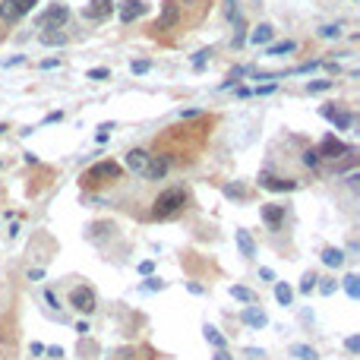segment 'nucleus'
Here are the masks:
<instances>
[{
    "label": "nucleus",
    "mask_w": 360,
    "mask_h": 360,
    "mask_svg": "<svg viewBox=\"0 0 360 360\" xmlns=\"http://www.w3.org/2000/svg\"><path fill=\"white\" fill-rule=\"evenodd\" d=\"M111 13H114V0H92V4L82 10V19H89V22H104Z\"/></svg>",
    "instance_id": "8"
},
{
    "label": "nucleus",
    "mask_w": 360,
    "mask_h": 360,
    "mask_svg": "<svg viewBox=\"0 0 360 360\" xmlns=\"http://www.w3.org/2000/svg\"><path fill=\"white\" fill-rule=\"evenodd\" d=\"M319 35H322V38H338L341 29H338V26H322V29H319Z\"/></svg>",
    "instance_id": "32"
},
{
    "label": "nucleus",
    "mask_w": 360,
    "mask_h": 360,
    "mask_svg": "<svg viewBox=\"0 0 360 360\" xmlns=\"http://www.w3.org/2000/svg\"><path fill=\"white\" fill-rule=\"evenodd\" d=\"M152 269H155V262H152V259L139 262V275H152Z\"/></svg>",
    "instance_id": "37"
},
{
    "label": "nucleus",
    "mask_w": 360,
    "mask_h": 360,
    "mask_svg": "<svg viewBox=\"0 0 360 360\" xmlns=\"http://www.w3.org/2000/svg\"><path fill=\"white\" fill-rule=\"evenodd\" d=\"M142 287H146V291H164V281H161V278H146V284H142Z\"/></svg>",
    "instance_id": "33"
},
{
    "label": "nucleus",
    "mask_w": 360,
    "mask_h": 360,
    "mask_svg": "<svg viewBox=\"0 0 360 360\" xmlns=\"http://www.w3.org/2000/svg\"><path fill=\"white\" fill-rule=\"evenodd\" d=\"M224 196H231V199H244V187L227 184V187H224Z\"/></svg>",
    "instance_id": "30"
},
{
    "label": "nucleus",
    "mask_w": 360,
    "mask_h": 360,
    "mask_svg": "<svg viewBox=\"0 0 360 360\" xmlns=\"http://www.w3.org/2000/svg\"><path fill=\"white\" fill-rule=\"evenodd\" d=\"M60 117H64V114H60V111H54V114H47V117H44V124H57Z\"/></svg>",
    "instance_id": "44"
},
{
    "label": "nucleus",
    "mask_w": 360,
    "mask_h": 360,
    "mask_svg": "<svg viewBox=\"0 0 360 360\" xmlns=\"http://www.w3.org/2000/svg\"><path fill=\"white\" fill-rule=\"evenodd\" d=\"M38 38H41V44L54 47V44H67V32H60V29H44Z\"/></svg>",
    "instance_id": "18"
},
{
    "label": "nucleus",
    "mask_w": 360,
    "mask_h": 360,
    "mask_svg": "<svg viewBox=\"0 0 360 360\" xmlns=\"http://www.w3.org/2000/svg\"><path fill=\"white\" fill-rule=\"evenodd\" d=\"M130 70H133L136 76H142V73H149V70H152V60H133V64H130Z\"/></svg>",
    "instance_id": "29"
},
{
    "label": "nucleus",
    "mask_w": 360,
    "mask_h": 360,
    "mask_svg": "<svg viewBox=\"0 0 360 360\" xmlns=\"http://www.w3.org/2000/svg\"><path fill=\"white\" fill-rule=\"evenodd\" d=\"M234 237H237L240 253H244V256H256V244H253V237H250V231H244V227H240Z\"/></svg>",
    "instance_id": "15"
},
{
    "label": "nucleus",
    "mask_w": 360,
    "mask_h": 360,
    "mask_svg": "<svg viewBox=\"0 0 360 360\" xmlns=\"http://www.w3.org/2000/svg\"><path fill=\"white\" fill-rule=\"evenodd\" d=\"M319 114L329 120V124H335L338 130H351V124H354V117L347 114V111H341V107H332V104H326V107H319Z\"/></svg>",
    "instance_id": "9"
},
{
    "label": "nucleus",
    "mask_w": 360,
    "mask_h": 360,
    "mask_svg": "<svg viewBox=\"0 0 360 360\" xmlns=\"http://www.w3.org/2000/svg\"><path fill=\"white\" fill-rule=\"evenodd\" d=\"M344 347H347L351 354H357V351H360V338H357V335H351V338L344 341Z\"/></svg>",
    "instance_id": "35"
},
{
    "label": "nucleus",
    "mask_w": 360,
    "mask_h": 360,
    "mask_svg": "<svg viewBox=\"0 0 360 360\" xmlns=\"http://www.w3.org/2000/svg\"><path fill=\"white\" fill-rule=\"evenodd\" d=\"M202 111H199V107H190V111H180V117H184V120H190V117H199Z\"/></svg>",
    "instance_id": "38"
},
{
    "label": "nucleus",
    "mask_w": 360,
    "mask_h": 360,
    "mask_svg": "<svg viewBox=\"0 0 360 360\" xmlns=\"http://www.w3.org/2000/svg\"><path fill=\"white\" fill-rule=\"evenodd\" d=\"M335 287H338V281H322V284H319V294L329 297V294H335Z\"/></svg>",
    "instance_id": "34"
},
{
    "label": "nucleus",
    "mask_w": 360,
    "mask_h": 360,
    "mask_svg": "<svg viewBox=\"0 0 360 360\" xmlns=\"http://www.w3.org/2000/svg\"><path fill=\"white\" fill-rule=\"evenodd\" d=\"M297 51V41H278V44H269L266 47V57H284V54H291Z\"/></svg>",
    "instance_id": "19"
},
{
    "label": "nucleus",
    "mask_w": 360,
    "mask_h": 360,
    "mask_svg": "<svg viewBox=\"0 0 360 360\" xmlns=\"http://www.w3.org/2000/svg\"><path fill=\"white\" fill-rule=\"evenodd\" d=\"M44 300H47L51 307H60V300H57V294H54V291H44Z\"/></svg>",
    "instance_id": "40"
},
{
    "label": "nucleus",
    "mask_w": 360,
    "mask_h": 360,
    "mask_svg": "<svg viewBox=\"0 0 360 360\" xmlns=\"http://www.w3.org/2000/svg\"><path fill=\"white\" fill-rule=\"evenodd\" d=\"M259 187L266 190H275V193H281V190H297L300 184L291 177H272V174H259Z\"/></svg>",
    "instance_id": "10"
},
{
    "label": "nucleus",
    "mask_w": 360,
    "mask_h": 360,
    "mask_svg": "<svg viewBox=\"0 0 360 360\" xmlns=\"http://www.w3.org/2000/svg\"><path fill=\"white\" fill-rule=\"evenodd\" d=\"M107 133H111V124H107V127H101V130H98V136H95V139H98V142H107Z\"/></svg>",
    "instance_id": "39"
},
{
    "label": "nucleus",
    "mask_w": 360,
    "mask_h": 360,
    "mask_svg": "<svg viewBox=\"0 0 360 360\" xmlns=\"http://www.w3.org/2000/svg\"><path fill=\"white\" fill-rule=\"evenodd\" d=\"M259 278H262V281H272L275 272H272V269H259Z\"/></svg>",
    "instance_id": "42"
},
{
    "label": "nucleus",
    "mask_w": 360,
    "mask_h": 360,
    "mask_svg": "<svg viewBox=\"0 0 360 360\" xmlns=\"http://www.w3.org/2000/svg\"><path fill=\"white\" fill-rule=\"evenodd\" d=\"M304 164H307V167H316V164H319L316 149H307V152H304Z\"/></svg>",
    "instance_id": "31"
},
{
    "label": "nucleus",
    "mask_w": 360,
    "mask_h": 360,
    "mask_svg": "<svg viewBox=\"0 0 360 360\" xmlns=\"http://www.w3.org/2000/svg\"><path fill=\"white\" fill-rule=\"evenodd\" d=\"M127 167H130L136 177L146 180L149 167H152V152H146V149H130V152H127Z\"/></svg>",
    "instance_id": "5"
},
{
    "label": "nucleus",
    "mask_w": 360,
    "mask_h": 360,
    "mask_svg": "<svg viewBox=\"0 0 360 360\" xmlns=\"http://www.w3.org/2000/svg\"><path fill=\"white\" fill-rule=\"evenodd\" d=\"M22 60H26V57L16 54V57H10V60H7V67H16V64H22Z\"/></svg>",
    "instance_id": "45"
},
{
    "label": "nucleus",
    "mask_w": 360,
    "mask_h": 360,
    "mask_svg": "<svg viewBox=\"0 0 360 360\" xmlns=\"http://www.w3.org/2000/svg\"><path fill=\"white\" fill-rule=\"evenodd\" d=\"M184 209H187V190L184 187H167V190H161V193L152 199V218L155 221L177 218Z\"/></svg>",
    "instance_id": "1"
},
{
    "label": "nucleus",
    "mask_w": 360,
    "mask_h": 360,
    "mask_svg": "<svg viewBox=\"0 0 360 360\" xmlns=\"http://www.w3.org/2000/svg\"><path fill=\"white\" fill-rule=\"evenodd\" d=\"M187 287H190V294H202V284H196V281H190Z\"/></svg>",
    "instance_id": "47"
},
{
    "label": "nucleus",
    "mask_w": 360,
    "mask_h": 360,
    "mask_svg": "<svg viewBox=\"0 0 360 360\" xmlns=\"http://www.w3.org/2000/svg\"><path fill=\"white\" fill-rule=\"evenodd\" d=\"M29 278H32V281H41L44 272H41V269H29Z\"/></svg>",
    "instance_id": "41"
},
{
    "label": "nucleus",
    "mask_w": 360,
    "mask_h": 360,
    "mask_svg": "<svg viewBox=\"0 0 360 360\" xmlns=\"http://www.w3.org/2000/svg\"><path fill=\"white\" fill-rule=\"evenodd\" d=\"M240 319H244L250 329H266V326H269V316L262 313L259 307H247L244 313H240Z\"/></svg>",
    "instance_id": "13"
},
{
    "label": "nucleus",
    "mask_w": 360,
    "mask_h": 360,
    "mask_svg": "<svg viewBox=\"0 0 360 360\" xmlns=\"http://www.w3.org/2000/svg\"><path fill=\"white\" fill-rule=\"evenodd\" d=\"M275 86H256V95H272Z\"/></svg>",
    "instance_id": "43"
},
{
    "label": "nucleus",
    "mask_w": 360,
    "mask_h": 360,
    "mask_svg": "<svg viewBox=\"0 0 360 360\" xmlns=\"http://www.w3.org/2000/svg\"><path fill=\"white\" fill-rule=\"evenodd\" d=\"M332 86H335L332 79H313V82H307V92L310 95H319V92H329Z\"/></svg>",
    "instance_id": "23"
},
{
    "label": "nucleus",
    "mask_w": 360,
    "mask_h": 360,
    "mask_svg": "<svg viewBox=\"0 0 360 360\" xmlns=\"http://www.w3.org/2000/svg\"><path fill=\"white\" fill-rule=\"evenodd\" d=\"M215 360H231V357H227L224 351H218V354H215Z\"/></svg>",
    "instance_id": "48"
},
{
    "label": "nucleus",
    "mask_w": 360,
    "mask_h": 360,
    "mask_svg": "<svg viewBox=\"0 0 360 360\" xmlns=\"http://www.w3.org/2000/svg\"><path fill=\"white\" fill-rule=\"evenodd\" d=\"M259 215H262V221H266L272 231H275V227H281V221H284V206H275V202H269V206L259 209Z\"/></svg>",
    "instance_id": "11"
},
{
    "label": "nucleus",
    "mask_w": 360,
    "mask_h": 360,
    "mask_svg": "<svg viewBox=\"0 0 360 360\" xmlns=\"http://www.w3.org/2000/svg\"><path fill=\"white\" fill-rule=\"evenodd\" d=\"M209 57H212V47H206V51H196V54H193V70H202Z\"/></svg>",
    "instance_id": "27"
},
{
    "label": "nucleus",
    "mask_w": 360,
    "mask_h": 360,
    "mask_svg": "<svg viewBox=\"0 0 360 360\" xmlns=\"http://www.w3.org/2000/svg\"><path fill=\"white\" fill-rule=\"evenodd\" d=\"M231 297L240 300V304H256V294L250 291V287H244V284H231Z\"/></svg>",
    "instance_id": "21"
},
{
    "label": "nucleus",
    "mask_w": 360,
    "mask_h": 360,
    "mask_svg": "<svg viewBox=\"0 0 360 360\" xmlns=\"http://www.w3.org/2000/svg\"><path fill=\"white\" fill-rule=\"evenodd\" d=\"M86 76H89V79H95V82H104V79H111V70H104V67H95V70H89Z\"/></svg>",
    "instance_id": "28"
},
{
    "label": "nucleus",
    "mask_w": 360,
    "mask_h": 360,
    "mask_svg": "<svg viewBox=\"0 0 360 360\" xmlns=\"http://www.w3.org/2000/svg\"><path fill=\"white\" fill-rule=\"evenodd\" d=\"M316 281H319L316 275H313V272H307L304 278H300V291H304V294H310V291H313V287H316Z\"/></svg>",
    "instance_id": "26"
},
{
    "label": "nucleus",
    "mask_w": 360,
    "mask_h": 360,
    "mask_svg": "<svg viewBox=\"0 0 360 360\" xmlns=\"http://www.w3.org/2000/svg\"><path fill=\"white\" fill-rule=\"evenodd\" d=\"M146 10H149L146 0H127V4L120 7V19H124V22H133V19H139L142 13H146Z\"/></svg>",
    "instance_id": "12"
},
{
    "label": "nucleus",
    "mask_w": 360,
    "mask_h": 360,
    "mask_svg": "<svg viewBox=\"0 0 360 360\" xmlns=\"http://www.w3.org/2000/svg\"><path fill=\"white\" fill-rule=\"evenodd\" d=\"M44 354L51 360H60V357H64V347H44Z\"/></svg>",
    "instance_id": "36"
},
{
    "label": "nucleus",
    "mask_w": 360,
    "mask_h": 360,
    "mask_svg": "<svg viewBox=\"0 0 360 360\" xmlns=\"http://www.w3.org/2000/svg\"><path fill=\"white\" fill-rule=\"evenodd\" d=\"M291 354L300 357V360H316V351L310 344H291Z\"/></svg>",
    "instance_id": "24"
},
{
    "label": "nucleus",
    "mask_w": 360,
    "mask_h": 360,
    "mask_svg": "<svg viewBox=\"0 0 360 360\" xmlns=\"http://www.w3.org/2000/svg\"><path fill=\"white\" fill-rule=\"evenodd\" d=\"M67 19H70L67 7H51L47 13H41L38 19H35V26H38V29H64Z\"/></svg>",
    "instance_id": "6"
},
{
    "label": "nucleus",
    "mask_w": 360,
    "mask_h": 360,
    "mask_svg": "<svg viewBox=\"0 0 360 360\" xmlns=\"http://www.w3.org/2000/svg\"><path fill=\"white\" fill-rule=\"evenodd\" d=\"M60 64V60H41V70H54Z\"/></svg>",
    "instance_id": "46"
},
{
    "label": "nucleus",
    "mask_w": 360,
    "mask_h": 360,
    "mask_svg": "<svg viewBox=\"0 0 360 360\" xmlns=\"http://www.w3.org/2000/svg\"><path fill=\"white\" fill-rule=\"evenodd\" d=\"M344 253H341V250H335V247H326V250H322V262H326V266L329 269H338V266H344Z\"/></svg>",
    "instance_id": "17"
},
{
    "label": "nucleus",
    "mask_w": 360,
    "mask_h": 360,
    "mask_svg": "<svg viewBox=\"0 0 360 360\" xmlns=\"http://www.w3.org/2000/svg\"><path fill=\"white\" fill-rule=\"evenodd\" d=\"M319 158H344V155H351V146L341 139H335V136H326L319 142V149H316Z\"/></svg>",
    "instance_id": "7"
},
{
    "label": "nucleus",
    "mask_w": 360,
    "mask_h": 360,
    "mask_svg": "<svg viewBox=\"0 0 360 360\" xmlns=\"http://www.w3.org/2000/svg\"><path fill=\"white\" fill-rule=\"evenodd\" d=\"M70 307L79 310L82 316H89V313L98 310V297H95V291H92L89 284H76L73 291H70Z\"/></svg>",
    "instance_id": "2"
},
{
    "label": "nucleus",
    "mask_w": 360,
    "mask_h": 360,
    "mask_svg": "<svg viewBox=\"0 0 360 360\" xmlns=\"http://www.w3.org/2000/svg\"><path fill=\"white\" fill-rule=\"evenodd\" d=\"M272 35H275V29L269 26V22H262V26H256L253 32H250V41H253V44H269Z\"/></svg>",
    "instance_id": "16"
},
{
    "label": "nucleus",
    "mask_w": 360,
    "mask_h": 360,
    "mask_svg": "<svg viewBox=\"0 0 360 360\" xmlns=\"http://www.w3.org/2000/svg\"><path fill=\"white\" fill-rule=\"evenodd\" d=\"M86 184H104V180H120V164L117 161H98L86 171Z\"/></svg>",
    "instance_id": "4"
},
{
    "label": "nucleus",
    "mask_w": 360,
    "mask_h": 360,
    "mask_svg": "<svg viewBox=\"0 0 360 360\" xmlns=\"http://www.w3.org/2000/svg\"><path fill=\"white\" fill-rule=\"evenodd\" d=\"M202 332H206V341H209L212 347H218V351H224V335H221L218 329H215V326H206Z\"/></svg>",
    "instance_id": "22"
},
{
    "label": "nucleus",
    "mask_w": 360,
    "mask_h": 360,
    "mask_svg": "<svg viewBox=\"0 0 360 360\" xmlns=\"http://www.w3.org/2000/svg\"><path fill=\"white\" fill-rule=\"evenodd\" d=\"M35 4H38V0H0V22L16 26V22L26 16Z\"/></svg>",
    "instance_id": "3"
},
{
    "label": "nucleus",
    "mask_w": 360,
    "mask_h": 360,
    "mask_svg": "<svg viewBox=\"0 0 360 360\" xmlns=\"http://www.w3.org/2000/svg\"><path fill=\"white\" fill-rule=\"evenodd\" d=\"M344 291H347V297H351V300L360 297V278H357V275H347V278H344Z\"/></svg>",
    "instance_id": "25"
},
{
    "label": "nucleus",
    "mask_w": 360,
    "mask_h": 360,
    "mask_svg": "<svg viewBox=\"0 0 360 360\" xmlns=\"http://www.w3.org/2000/svg\"><path fill=\"white\" fill-rule=\"evenodd\" d=\"M275 300H278L281 307H291V300H294V287H291V284H284V281H278V284H275Z\"/></svg>",
    "instance_id": "20"
},
{
    "label": "nucleus",
    "mask_w": 360,
    "mask_h": 360,
    "mask_svg": "<svg viewBox=\"0 0 360 360\" xmlns=\"http://www.w3.org/2000/svg\"><path fill=\"white\" fill-rule=\"evenodd\" d=\"M167 171H171V161H167L164 155H152V167H149L146 180H161Z\"/></svg>",
    "instance_id": "14"
}]
</instances>
